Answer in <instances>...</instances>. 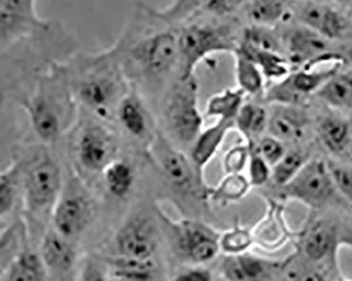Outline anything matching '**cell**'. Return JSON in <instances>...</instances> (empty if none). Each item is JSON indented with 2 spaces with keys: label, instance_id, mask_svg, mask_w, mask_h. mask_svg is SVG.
<instances>
[{
  "label": "cell",
  "instance_id": "1",
  "mask_svg": "<svg viewBox=\"0 0 352 281\" xmlns=\"http://www.w3.org/2000/svg\"><path fill=\"white\" fill-rule=\"evenodd\" d=\"M179 27L165 21L158 9L139 3L123 33L110 50L131 86L151 105L182 78Z\"/></svg>",
  "mask_w": 352,
  "mask_h": 281
},
{
  "label": "cell",
  "instance_id": "2",
  "mask_svg": "<svg viewBox=\"0 0 352 281\" xmlns=\"http://www.w3.org/2000/svg\"><path fill=\"white\" fill-rule=\"evenodd\" d=\"M66 67L80 109L103 121H113L133 86L110 48L96 53L76 52L67 60Z\"/></svg>",
  "mask_w": 352,
  "mask_h": 281
},
{
  "label": "cell",
  "instance_id": "3",
  "mask_svg": "<svg viewBox=\"0 0 352 281\" xmlns=\"http://www.w3.org/2000/svg\"><path fill=\"white\" fill-rule=\"evenodd\" d=\"M66 62L54 63L39 74L16 103L25 112L37 137L47 144L74 128L80 119V107Z\"/></svg>",
  "mask_w": 352,
  "mask_h": 281
},
{
  "label": "cell",
  "instance_id": "4",
  "mask_svg": "<svg viewBox=\"0 0 352 281\" xmlns=\"http://www.w3.org/2000/svg\"><path fill=\"white\" fill-rule=\"evenodd\" d=\"M167 129L182 144H194L204 131V113L199 108L196 76L180 78L170 86L158 105Z\"/></svg>",
  "mask_w": 352,
  "mask_h": 281
},
{
  "label": "cell",
  "instance_id": "5",
  "mask_svg": "<svg viewBox=\"0 0 352 281\" xmlns=\"http://www.w3.org/2000/svg\"><path fill=\"white\" fill-rule=\"evenodd\" d=\"M229 27L206 21L204 17L194 16L179 27L182 76H194L196 68L210 55L235 51Z\"/></svg>",
  "mask_w": 352,
  "mask_h": 281
},
{
  "label": "cell",
  "instance_id": "6",
  "mask_svg": "<svg viewBox=\"0 0 352 281\" xmlns=\"http://www.w3.org/2000/svg\"><path fill=\"white\" fill-rule=\"evenodd\" d=\"M62 186L60 165L46 149H39L23 178L28 206L32 210H41L55 205L62 194Z\"/></svg>",
  "mask_w": 352,
  "mask_h": 281
},
{
  "label": "cell",
  "instance_id": "7",
  "mask_svg": "<svg viewBox=\"0 0 352 281\" xmlns=\"http://www.w3.org/2000/svg\"><path fill=\"white\" fill-rule=\"evenodd\" d=\"M85 111V110H84ZM87 112V111H86ZM76 139V155L82 167L92 172H103L116 160L117 139L107 123L87 112Z\"/></svg>",
  "mask_w": 352,
  "mask_h": 281
},
{
  "label": "cell",
  "instance_id": "8",
  "mask_svg": "<svg viewBox=\"0 0 352 281\" xmlns=\"http://www.w3.org/2000/svg\"><path fill=\"white\" fill-rule=\"evenodd\" d=\"M50 23L38 17L35 0H0L1 50L43 30Z\"/></svg>",
  "mask_w": 352,
  "mask_h": 281
},
{
  "label": "cell",
  "instance_id": "9",
  "mask_svg": "<svg viewBox=\"0 0 352 281\" xmlns=\"http://www.w3.org/2000/svg\"><path fill=\"white\" fill-rule=\"evenodd\" d=\"M284 188L287 196L320 206L331 196L334 186L327 163L316 160L306 163Z\"/></svg>",
  "mask_w": 352,
  "mask_h": 281
},
{
  "label": "cell",
  "instance_id": "10",
  "mask_svg": "<svg viewBox=\"0 0 352 281\" xmlns=\"http://www.w3.org/2000/svg\"><path fill=\"white\" fill-rule=\"evenodd\" d=\"M148 151L173 186L179 190H190L194 183V172L192 162L186 153L176 148L159 131L148 145Z\"/></svg>",
  "mask_w": 352,
  "mask_h": 281
},
{
  "label": "cell",
  "instance_id": "11",
  "mask_svg": "<svg viewBox=\"0 0 352 281\" xmlns=\"http://www.w3.org/2000/svg\"><path fill=\"white\" fill-rule=\"evenodd\" d=\"M92 207L89 200L80 192L60 194L53 210L54 229L72 239L80 235L91 221Z\"/></svg>",
  "mask_w": 352,
  "mask_h": 281
},
{
  "label": "cell",
  "instance_id": "12",
  "mask_svg": "<svg viewBox=\"0 0 352 281\" xmlns=\"http://www.w3.org/2000/svg\"><path fill=\"white\" fill-rule=\"evenodd\" d=\"M177 229L179 247L188 260L201 265L215 258L220 249V238L213 229L192 220H183Z\"/></svg>",
  "mask_w": 352,
  "mask_h": 281
},
{
  "label": "cell",
  "instance_id": "13",
  "mask_svg": "<svg viewBox=\"0 0 352 281\" xmlns=\"http://www.w3.org/2000/svg\"><path fill=\"white\" fill-rule=\"evenodd\" d=\"M121 256L151 259L158 249V237L153 223L146 218L135 217L126 222L116 236Z\"/></svg>",
  "mask_w": 352,
  "mask_h": 281
},
{
  "label": "cell",
  "instance_id": "14",
  "mask_svg": "<svg viewBox=\"0 0 352 281\" xmlns=\"http://www.w3.org/2000/svg\"><path fill=\"white\" fill-rule=\"evenodd\" d=\"M115 121L126 133L137 139L148 137L153 141L157 133H153V117L151 104L135 88L123 98L116 113Z\"/></svg>",
  "mask_w": 352,
  "mask_h": 281
},
{
  "label": "cell",
  "instance_id": "15",
  "mask_svg": "<svg viewBox=\"0 0 352 281\" xmlns=\"http://www.w3.org/2000/svg\"><path fill=\"white\" fill-rule=\"evenodd\" d=\"M330 44L329 39L300 25L289 33L284 47L289 60L304 67L332 53Z\"/></svg>",
  "mask_w": 352,
  "mask_h": 281
},
{
  "label": "cell",
  "instance_id": "16",
  "mask_svg": "<svg viewBox=\"0 0 352 281\" xmlns=\"http://www.w3.org/2000/svg\"><path fill=\"white\" fill-rule=\"evenodd\" d=\"M296 19L300 25L329 41L340 38L345 32V19L336 10L322 3H307L296 9Z\"/></svg>",
  "mask_w": 352,
  "mask_h": 281
},
{
  "label": "cell",
  "instance_id": "17",
  "mask_svg": "<svg viewBox=\"0 0 352 281\" xmlns=\"http://www.w3.org/2000/svg\"><path fill=\"white\" fill-rule=\"evenodd\" d=\"M308 119L298 106L275 104L269 113L267 131L281 142L302 139Z\"/></svg>",
  "mask_w": 352,
  "mask_h": 281
},
{
  "label": "cell",
  "instance_id": "18",
  "mask_svg": "<svg viewBox=\"0 0 352 281\" xmlns=\"http://www.w3.org/2000/svg\"><path fill=\"white\" fill-rule=\"evenodd\" d=\"M70 239L51 229L41 243V256L47 269L55 272L66 273L72 270L76 261V249Z\"/></svg>",
  "mask_w": 352,
  "mask_h": 281
},
{
  "label": "cell",
  "instance_id": "19",
  "mask_svg": "<svg viewBox=\"0 0 352 281\" xmlns=\"http://www.w3.org/2000/svg\"><path fill=\"white\" fill-rule=\"evenodd\" d=\"M234 126L233 122L219 120L201 131L192 148V161L198 170L204 168L213 159Z\"/></svg>",
  "mask_w": 352,
  "mask_h": 281
},
{
  "label": "cell",
  "instance_id": "20",
  "mask_svg": "<svg viewBox=\"0 0 352 281\" xmlns=\"http://www.w3.org/2000/svg\"><path fill=\"white\" fill-rule=\"evenodd\" d=\"M269 270V263L253 255H230L221 263V273L229 281H259Z\"/></svg>",
  "mask_w": 352,
  "mask_h": 281
},
{
  "label": "cell",
  "instance_id": "21",
  "mask_svg": "<svg viewBox=\"0 0 352 281\" xmlns=\"http://www.w3.org/2000/svg\"><path fill=\"white\" fill-rule=\"evenodd\" d=\"M247 94L239 88H228L214 94L206 103L204 117L224 120L235 123L238 113L245 105Z\"/></svg>",
  "mask_w": 352,
  "mask_h": 281
},
{
  "label": "cell",
  "instance_id": "22",
  "mask_svg": "<svg viewBox=\"0 0 352 281\" xmlns=\"http://www.w3.org/2000/svg\"><path fill=\"white\" fill-rule=\"evenodd\" d=\"M47 269L41 254L21 251L5 273V281H46Z\"/></svg>",
  "mask_w": 352,
  "mask_h": 281
},
{
  "label": "cell",
  "instance_id": "23",
  "mask_svg": "<svg viewBox=\"0 0 352 281\" xmlns=\"http://www.w3.org/2000/svg\"><path fill=\"white\" fill-rule=\"evenodd\" d=\"M288 0H250L245 14L251 25L273 27L289 13Z\"/></svg>",
  "mask_w": 352,
  "mask_h": 281
},
{
  "label": "cell",
  "instance_id": "24",
  "mask_svg": "<svg viewBox=\"0 0 352 281\" xmlns=\"http://www.w3.org/2000/svg\"><path fill=\"white\" fill-rule=\"evenodd\" d=\"M113 276L127 281H151L156 272L153 258L139 259L119 256L108 260Z\"/></svg>",
  "mask_w": 352,
  "mask_h": 281
},
{
  "label": "cell",
  "instance_id": "25",
  "mask_svg": "<svg viewBox=\"0 0 352 281\" xmlns=\"http://www.w3.org/2000/svg\"><path fill=\"white\" fill-rule=\"evenodd\" d=\"M269 113L265 108L253 103H245L235 120V126L249 145L267 131Z\"/></svg>",
  "mask_w": 352,
  "mask_h": 281
},
{
  "label": "cell",
  "instance_id": "26",
  "mask_svg": "<svg viewBox=\"0 0 352 281\" xmlns=\"http://www.w3.org/2000/svg\"><path fill=\"white\" fill-rule=\"evenodd\" d=\"M318 94L331 107L339 109L352 107V71L338 72Z\"/></svg>",
  "mask_w": 352,
  "mask_h": 281
},
{
  "label": "cell",
  "instance_id": "27",
  "mask_svg": "<svg viewBox=\"0 0 352 281\" xmlns=\"http://www.w3.org/2000/svg\"><path fill=\"white\" fill-rule=\"evenodd\" d=\"M235 50L254 60L265 78L267 80H284L290 74V60L285 56L284 53L243 50L239 48H236Z\"/></svg>",
  "mask_w": 352,
  "mask_h": 281
},
{
  "label": "cell",
  "instance_id": "28",
  "mask_svg": "<svg viewBox=\"0 0 352 281\" xmlns=\"http://www.w3.org/2000/svg\"><path fill=\"white\" fill-rule=\"evenodd\" d=\"M232 54L235 58V76L237 87L245 94L255 95L263 90L265 76L254 60L245 56L243 53L234 51Z\"/></svg>",
  "mask_w": 352,
  "mask_h": 281
},
{
  "label": "cell",
  "instance_id": "29",
  "mask_svg": "<svg viewBox=\"0 0 352 281\" xmlns=\"http://www.w3.org/2000/svg\"><path fill=\"white\" fill-rule=\"evenodd\" d=\"M236 48L285 53V47L281 45L275 33H273L272 27L254 25L245 27L241 35V43Z\"/></svg>",
  "mask_w": 352,
  "mask_h": 281
},
{
  "label": "cell",
  "instance_id": "30",
  "mask_svg": "<svg viewBox=\"0 0 352 281\" xmlns=\"http://www.w3.org/2000/svg\"><path fill=\"white\" fill-rule=\"evenodd\" d=\"M102 174L106 188L110 194L118 198H123L129 194L135 182V172L131 165L119 159L112 161Z\"/></svg>",
  "mask_w": 352,
  "mask_h": 281
},
{
  "label": "cell",
  "instance_id": "31",
  "mask_svg": "<svg viewBox=\"0 0 352 281\" xmlns=\"http://www.w3.org/2000/svg\"><path fill=\"white\" fill-rule=\"evenodd\" d=\"M322 143L334 153H341L349 144V124L338 117H326L320 125Z\"/></svg>",
  "mask_w": 352,
  "mask_h": 281
},
{
  "label": "cell",
  "instance_id": "32",
  "mask_svg": "<svg viewBox=\"0 0 352 281\" xmlns=\"http://www.w3.org/2000/svg\"><path fill=\"white\" fill-rule=\"evenodd\" d=\"M333 243V232L327 224H316L307 235L304 251L308 259L320 261L329 253Z\"/></svg>",
  "mask_w": 352,
  "mask_h": 281
},
{
  "label": "cell",
  "instance_id": "33",
  "mask_svg": "<svg viewBox=\"0 0 352 281\" xmlns=\"http://www.w3.org/2000/svg\"><path fill=\"white\" fill-rule=\"evenodd\" d=\"M204 0H173L170 5L158 9L159 14L172 25H181L198 11Z\"/></svg>",
  "mask_w": 352,
  "mask_h": 281
},
{
  "label": "cell",
  "instance_id": "34",
  "mask_svg": "<svg viewBox=\"0 0 352 281\" xmlns=\"http://www.w3.org/2000/svg\"><path fill=\"white\" fill-rule=\"evenodd\" d=\"M304 165L305 159L302 153L298 151L286 153L284 158L273 166L274 167L273 177H274L276 183L283 186L288 184L302 170Z\"/></svg>",
  "mask_w": 352,
  "mask_h": 281
},
{
  "label": "cell",
  "instance_id": "35",
  "mask_svg": "<svg viewBox=\"0 0 352 281\" xmlns=\"http://www.w3.org/2000/svg\"><path fill=\"white\" fill-rule=\"evenodd\" d=\"M249 1L250 0H204L199 9L192 16H230L247 7Z\"/></svg>",
  "mask_w": 352,
  "mask_h": 281
},
{
  "label": "cell",
  "instance_id": "36",
  "mask_svg": "<svg viewBox=\"0 0 352 281\" xmlns=\"http://www.w3.org/2000/svg\"><path fill=\"white\" fill-rule=\"evenodd\" d=\"M249 188V182L241 174L228 175L227 178L222 180L217 188L214 190L213 196L216 200L233 201L245 196Z\"/></svg>",
  "mask_w": 352,
  "mask_h": 281
},
{
  "label": "cell",
  "instance_id": "37",
  "mask_svg": "<svg viewBox=\"0 0 352 281\" xmlns=\"http://www.w3.org/2000/svg\"><path fill=\"white\" fill-rule=\"evenodd\" d=\"M19 168L13 166L1 172L0 176V213L6 215L13 207L17 192Z\"/></svg>",
  "mask_w": 352,
  "mask_h": 281
},
{
  "label": "cell",
  "instance_id": "38",
  "mask_svg": "<svg viewBox=\"0 0 352 281\" xmlns=\"http://www.w3.org/2000/svg\"><path fill=\"white\" fill-rule=\"evenodd\" d=\"M251 243L252 236L247 229H235L220 238V249L229 255L243 254Z\"/></svg>",
  "mask_w": 352,
  "mask_h": 281
},
{
  "label": "cell",
  "instance_id": "39",
  "mask_svg": "<svg viewBox=\"0 0 352 281\" xmlns=\"http://www.w3.org/2000/svg\"><path fill=\"white\" fill-rule=\"evenodd\" d=\"M327 166L334 188L339 190L352 202V170L336 162L327 163Z\"/></svg>",
  "mask_w": 352,
  "mask_h": 281
},
{
  "label": "cell",
  "instance_id": "40",
  "mask_svg": "<svg viewBox=\"0 0 352 281\" xmlns=\"http://www.w3.org/2000/svg\"><path fill=\"white\" fill-rule=\"evenodd\" d=\"M248 146L250 148V180L253 186H263L270 177V165L267 164L254 145Z\"/></svg>",
  "mask_w": 352,
  "mask_h": 281
},
{
  "label": "cell",
  "instance_id": "41",
  "mask_svg": "<svg viewBox=\"0 0 352 281\" xmlns=\"http://www.w3.org/2000/svg\"><path fill=\"white\" fill-rule=\"evenodd\" d=\"M250 159L249 146L236 145L232 147L223 158V168L228 175L241 174Z\"/></svg>",
  "mask_w": 352,
  "mask_h": 281
},
{
  "label": "cell",
  "instance_id": "42",
  "mask_svg": "<svg viewBox=\"0 0 352 281\" xmlns=\"http://www.w3.org/2000/svg\"><path fill=\"white\" fill-rule=\"evenodd\" d=\"M256 149L263 156V158L267 161V164L271 165V166L277 164L286 155L283 142L277 139L276 137H272V135L261 139Z\"/></svg>",
  "mask_w": 352,
  "mask_h": 281
},
{
  "label": "cell",
  "instance_id": "43",
  "mask_svg": "<svg viewBox=\"0 0 352 281\" xmlns=\"http://www.w3.org/2000/svg\"><path fill=\"white\" fill-rule=\"evenodd\" d=\"M173 281H212V275L206 269L192 268L179 273Z\"/></svg>",
  "mask_w": 352,
  "mask_h": 281
},
{
  "label": "cell",
  "instance_id": "44",
  "mask_svg": "<svg viewBox=\"0 0 352 281\" xmlns=\"http://www.w3.org/2000/svg\"><path fill=\"white\" fill-rule=\"evenodd\" d=\"M295 281H325V279L320 273L316 272V271H306V272L298 274Z\"/></svg>",
  "mask_w": 352,
  "mask_h": 281
},
{
  "label": "cell",
  "instance_id": "45",
  "mask_svg": "<svg viewBox=\"0 0 352 281\" xmlns=\"http://www.w3.org/2000/svg\"><path fill=\"white\" fill-rule=\"evenodd\" d=\"M82 281H107V279L104 277L101 272L90 269L82 278Z\"/></svg>",
  "mask_w": 352,
  "mask_h": 281
},
{
  "label": "cell",
  "instance_id": "46",
  "mask_svg": "<svg viewBox=\"0 0 352 281\" xmlns=\"http://www.w3.org/2000/svg\"><path fill=\"white\" fill-rule=\"evenodd\" d=\"M343 243L344 245L352 247V234H349V235H346L345 237L343 238Z\"/></svg>",
  "mask_w": 352,
  "mask_h": 281
},
{
  "label": "cell",
  "instance_id": "47",
  "mask_svg": "<svg viewBox=\"0 0 352 281\" xmlns=\"http://www.w3.org/2000/svg\"><path fill=\"white\" fill-rule=\"evenodd\" d=\"M347 56L348 58H349L350 62L352 63V46L348 49Z\"/></svg>",
  "mask_w": 352,
  "mask_h": 281
},
{
  "label": "cell",
  "instance_id": "48",
  "mask_svg": "<svg viewBox=\"0 0 352 281\" xmlns=\"http://www.w3.org/2000/svg\"><path fill=\"white\" fill-rule=\"evenodd\" d=\"M336 1H339L341 3H351L352 0H336Z\"/></svg>",
  "mask_w": 352,
  "mask_h": 281
}]
</instances>
